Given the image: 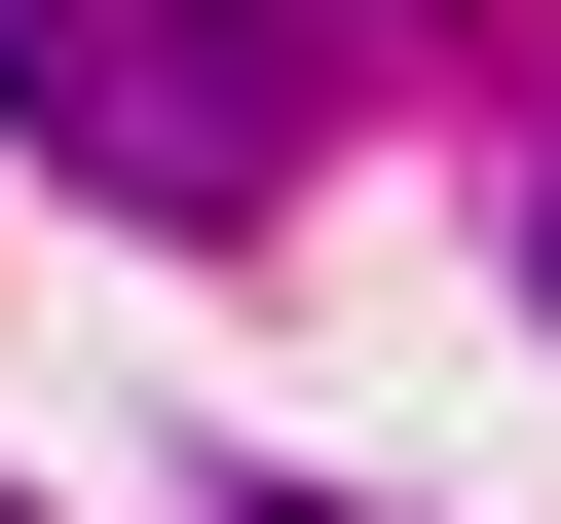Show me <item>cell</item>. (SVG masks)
<instances>
[{
	"label": "cell",
	"instance_id": "6da1fadb",
	"mask_svg": "<svg viewBox=\"0 0 561 524\" xmlns=\"http://www.w3.org/2000/svg\"><path fill=\"white\" fill-rule=\"evenodd\" d=\"M0 113H38L113 225H262V187H300V0H0Z\"/></svg>",
	"mask_w": 561,
	"mask_h": 524
},
{
	"label": "cell",
	"instance_id": "7a4b0ae2",
	"mask_svg": "<svg viewBox=\"0 0 561 524\" xmlns=\"http://www.w3.org/2000/svg\"><path fill=\"white\" fill-rule=\"evenodd\" d=\"M524 300H561V187H524Z\"/></svg>",
	"mask_w": 561,
	"mask_h": 524
},
{
	"label": "cell",
	"instance_id": "3957f363",
	"mask_svg": "<svg viewBox=\"0 0 561 524\" xmlns=\"http://www.w3.org/2000/svg\"><path fill=\"white\" fill-rule=\"evenodd\" d=\"M262 524H337V487H262Z\"/></svg>",
	"mask_w": 561,
	"mask_h": 524
},
{
	"label": "cell",
	"instance_id": "277c9868",
	"mask_svg": "<svg viewBox=\"0 0 561 524\" xmlns=\"http://www.w3.org/2000/svg\"><path fill=\"white\" fill-rule=\"evenodd\" d=\"M0 524H38V487H0Z\"/></svg>",
	"mask_w": 561,
	"mask_h": 524
}]
</instances>
